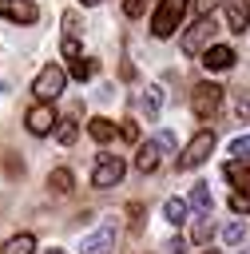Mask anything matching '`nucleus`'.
I'll use <instances>...</instances> for the list:
<instances>
[{"label":"nucleus","instance_id":"obj_16","mask_svg":"<svg viewBox=\"0 0 250 254\" xmlns=\"http://www.w3.org/2000/svg\"><path fill=\"white\" fill-rule=\"evenodd\" d=\"M187 202H190V206H194L198 214H210V206H214V198H210V187H206V183H194V187H190V198H187Z\"/></svg>","mask_w":250,"mask_h":254},{"label":"nucleus","instance_id":"obj_32","mask_svg":"<svg viewBox=\"0 0 250 254\" xmlns=\"http://www.w3.org/2000/svg\"><path fill=\"white\" fill-rule=\"evenodd\" d=\"M155 139H159V147H163V151H175V135H171V131H159Z\"/></svg>","mask_w":250,"mask_h":254},{"label":"nucleus","instance_id":"obj_12","mask_svg":"<svg viewBox=\"0 0 250 254\" xmlns=\"http://www.w3.org/2000/svg\"><path fill=\"white\" fill-rule=\"evenodd\" d=\"M246 24H250V8L242 4V0H226V28L230 32H246Z\"/></svg>","mask_w":250,"mask_h":254},{"label":"nucleus","instance_id":"obj_1","mask_svg":"<svg viewBox=\"0 0 250 254\" xmlns=\"http://www.w3.org/2000/svg\"><path fill=\"white\" fill-rule=\"evenodd\" d=\"M63 87H67V71H63V67H56V64L40 67V75L32 79V95H36V99H44V103L60 99V95H63Z\"/></svg>","mask_w":250,"mask_h":254},{"label":"nucleus","instance_id":"obj_21","mask_svg":"<svg viewBox=\"0 0 250 254\" xmlns=\"http://www.w3.org/2000/svg\"><path fill=\"white\" fill-rule=\"evenodd\" d=\"M75 135H79V127H75V115H63V119L56 123V139L67 147V143H75Z\"/></svg>","mask_w":250,"mask_h":254},{"label":"nucleus","instance_id":"obj_2","mask_svg":"<svg viewBox=\"0 0 250 254\" xmlns=\"http://www.w3.org/2000/svg\"><path fill=\"white\" fill-rule=\"evenodd\" d=\"M187 4H190V0H159V8H155V20H151V32H155L159 40L175 36L179 20L187 16Z\"/></svg>","mask_w":250,"mask_h":254},{"label":"nucleus","instance_id":"obj_3","mask_svg":"<svg viewBox=\"0 0 250 254\" xmlns=\"http://www.w3.org/2000/svg\"><path fill=\"white\" fill-rule=\"evenodd\" d=\"M210 151H214V131H198V135L183 147V155L175 159V167H179V171H194L198 163L210 159Z\"/></svg>","mask_w":250,"mask_h":254},{"label":"nucleus","instance_id":"obj_4","mask_svg":"<svg viewBox=\"0 0 250 254\" xmlns=\"http://www.w3.org/2000/svg\"><path fill=\"white\" fill-rule=\"evenodd\" d=\"M218 103H222V87H218V83L202 79V83L190 87V111H194L198 119H210V115L218 111Z\"/></svg>","mask_w":250,"mask_h":254},{"label":"nucleus","instance_id":"obj_5","mask_svg":"<svg viewBox=\"0 0 250 254\" xmlns=\"http://www.w3.org/2000/svg\"><path fill=\"white\" fill-rule=\"evenodd\" d=\"M123 175H127V163L119 155H99L95 159V171H91V187H99V190L103 187H115Z\"/></svg>","mask_w":250,"mask_h":254},{"label":"nucleus","instance_id":"obj_7","mask_svg":"<svg viewBox=\"0 0 250 254\" xmlns=\"http://www.w3.org/2000/svg\"><path fill=\"white\" fill-rule=\"evenodd\" d=\"M210 36H214V20H210V16H198V24L183 36V52H187V56L206 52V48H210Z\"/></svg>","mask_w":250,"mask_h":254},{"label":"nucleus","instance_id":"obj_26","mask_svg":"<svg viewBox=\"0 0 250 254\" xmlns=\"http://www.w3.org/2000/svg\"><path fill=\"white\" fill-rule=\"evenodd\" d=\"M60 52H63V60H79V56H83V44H79L75 36H63V44H60Z\"/></svg>","mask_w":250,"mask_h":254},{"label":"nucleus","instance_id":"obj_8","mask_svg":"<svg viewBox=\"0 0 250 254\" xmlns=\"http://www.w3.org/2000/svg\"><path fill=\"white\" fill-rule=\"evenodd\" d=\"M111 246H115V222H103L79 242V254H111Z\"/></svg>","mask_w":250,"mask_h":254},{"label":"nucleus","instance_id":"obj_6","mask_svg":"<svg viewBox=\"0 0 250 254\" xmlns=\"http://www.w3.org/2000/svg\"><path fill=\"white\" fill-rule=\"evenodd\" d=\"M24 123H28V131L36 135V139H44V135H52L56 131V111H52V103H44V99H36V107H28V115H24Z\"/></svg>","mask_w":250,"mask_h":254},{"label":"nucleus","instance_id":"obj_18","mask_svg":"<svg viewBox=\"0 0 250 254\" xmlns=\"http://www.w3.org/2000/svg\"><path fill=\"white\" fill-rule=\"evenodd\" d=\"M32 250H36V238L32 234H16V238H8L0 246V254H32Z\"/></svg>","mask_w":250,"mask_h":254},{"label":"nucleus","instance_id":"obj_28","mask_svg":"<svg viewBox=\"0 0 250 254\" xmlns=\"http://www.w3.org/2000/svg\"><path fill=\"white\" fill-rule=\"evenodd\" d=\"M147 8H151V0H123V12H127L131 20H135V16H143Z\"/></svg>","mask_w":250,"mask_h":254},{"label":"nucleus","instance_id":"obj_11","mask_svg":"<svg viewBox=\"0 0 250 254\" xmlns=\"http://www.w3.org/2000/svg\"><path fill=\"white\" fill-rule=\"evenodd\" d=\"M159 139H147V143H139V155H135V171H143V175H151L155 167H159Z\"/></svg>","mask_w":250,"mask_h":254},{"label":"nucleus","instance_id":"obj_37","mask_svg":"<svg viewBox=\"0 0 250 254\" xmlns=\"http://www.w3.org/2000/svg\"><path fill=\"white\" fill-rule=\"evenodd\" d=\"M202 254H222V250H202Z\"/></svg>","mask_w":250,"mask_h":254},{"label":"nucleus","instance_id":"obj_13","mask_svg":"<svg viewBox=\"0 0 250 254\" xmlns=\"http://www.w3.org/2000/svg\"><path fill=\"white\" fill-rule=\"evenodd\" d=\"M222 175H226L238 190H250V163H246V159H230V163L222 167Z\"/></svg>","mask_w":250,"mask_h":254},{"label":"nucleus","instance_id":"obj_17","mask_svg":"<svg viewBox=\"0 0 250 254\" xmlns=\"http://www.w3.org/2000/svg\"><path fill=\"white\" fill-rule=\"evenodd\" d=\"M187 210H190V202H183V198H167V202H163V218H167L171 226H183V222H187Z\"/></svg>","mask_w":250,"mask_h":254},{"label":"nucleus","instance_id":"obj_14","mask_svg":"<svg viewBox=\"0 0 250 254\" xmlns=\"http://www.w3.org/2000/svg\"><path fill=\"white\" fill-rule=\"evenodd\" d=\"M87 135H91L95 143H111V139H115V123H111L107 115H91V119H87Z\"/></svg>","mask_w":250,"mask_h":254},{"label":"nucleus","instance_id":"obj_15","mask_svg":"<svg viewBox=\"0 0 250 254\" xmlns=\"http://www.w3.org/2000/svg\"><path fill=\"white\" fill-rule=\"evenodd\" d=\"M48 187H52V194H71V187H75V175H71L67 167H56V171L48 175Z\"/></svg>","mask_w":250,"mask_h":254},{"label":"nucleus","instance_id":"obj_31","mask_svg":"<svg viewBox=\"0 0 250 254\" xmlns=\"http://www.w3.org/2000/svg\"><path fill=\"white\" fill-rule=\"evenodd\" d=\"M63 28H67V36H75L79 32V12H63Z\"/></svg>","mask_w":250,"mask_h":254},{"label":"nucleus","instance_id":"obj_33","mask_svg":"<svg viewBox=\"0 0 250 254\" xmlns=\"http://www.w3.org/2000/svg\"><path fill=\"white\" fill-rule=\"evenodd\" d=\"M218 4H222V0H198V4H194V8H198V16H210V12H214V8H218Z\"/></svg>","mask_w":250,"mask_h":254},{"label":"nucleus","instance_id":"obj_36","mask_svg":"<svg viewBox=\"0 0 250 254\" xmlns=\"http://www.w3.org/2000/svg\"><path fill=\"white\" fill-rule=\"evenodd\" d=\"M83 4H87V8H91V4H99V0H83Z\"/></svg>","mask_w":250,"mask_h":254},{"label":"nucleus","instance_id":"obj_34","mask_svg":"<svg viewBox=\"0 0 250 254\" xmlns=\"http://www.w3.org/2000/svg\"><path fill=\"white\" fill-rule=\"evenodd\" d=\"M167 250H171V254H187V242H183V238H171Z\"/></svg>","mask_w":250,"mask_h":254},{"label":"nucleus","instance_id":"obj_9","mask_svg":"<svg viewBox=\"0 0 250 254\" xmlns=\"http://www.w3.org/2000/svg\"><path fill=\"white\" fill-rule=\"evenodd\" d=\"M234 48H226V44H210L206 52H202V67L206 71H230L234 67Z\"/></svg>","mask_w":250,"mask_h":254},{"label":"nucleus","instance_id":"obj_27","mask_svg":"<svg viewBox=\"0 0 250 254\" xmlns=\"http://www.w3.org/2000/svg\"><path fill=\"white\" fill-rule=\"evenodd\" d=\"M230 210L234 214H250V190H234L230 194Z\"/></svg>","mask_w":250,"mask_h":254},{"label":"nucleus","instance_id":"obj_29","mask_svg":"<svg viewBox=\"0 0 250 254\" xmlns=\"http://www.w3.org/2000/svg\"><path fill=\"white\" fill-rule=\"evenodd\" d=\"M119 135H123L127 143H139V127H135V119H123V123H119Z\"/></svg>","mask_w":250,"mask_h":254},{"label":"nucleus","instance_id":"obj_10","mask_svg":"<svg viewBox=\"0 0 250 254\" xmlns=\"http://www.w3.org/2000/svg\"><path fill=\"white\" fill-rule=\"evenodd\" d=\"M0 16L12 20V24H32L40 16V8L32 0H0Z\"/></svg>","mask_w":250,"mask_h":254},{"label":"nucleus","instance_id":"obj_23","mask_svg":"<svg viewBox=\"0 0 250 254\" xmlns=\"http://www.w3.org/2000/svg\"><path fill=\"white\" fill-rule=\"evenodd\" d=\"M242 238H246V226H242V222H226V226H222V242H226V246H238Z\"/></svg>","mask_w":250,"mask_h":254},{"label":"nucleus","instance_id":"obj_35","mask_svg":"<svg viewBox=\"0 0 250 254\" xmlns=\"http://www.w3.org/2000/svg\"><path fill=\"white\" fill-rule=\"evenodd\" d=\"M48 254H63V250H56V246H52V250H48Z\"/></svg>","mask_w":250,"mask_h":254},{"label":"nucleus","instance_id":"obj_25","mask_svg":"<svg viewBox=\"0 0 250 254\" xmlns=\"http://www.w3.org/2000/svg\"><path fill=\"white\" fill-rule=\"evenodd\" d=\"M226 155H234V159H250V135H238V139H230Z\"/></svg>","mask_w":250,"mask_h":254},{"label":"nucleus","instance_id":"obj_30","mask_svg":"<svg viewBox=\"0 0 250 254\" xmlns=\"http://www.w3.org/2000/svg\"><path fill=\"white\" fill-rule=\"evenodd\" d=\"M127 214H131V230L139 234V230H143V202H131V206H127Z\"/></svg>","mask_w":250,"mask_h":254},{"label":"nucleus","instance_id":"obj_24","mask_svg":"<svg viewBox=\"0 0 250 254\" xmlns=\"http://www.w3.org/2000/svg\"><path fill=\"white\" fill-rule=\"evenodd\" d=\"M234 115H238V119H250V91H246V87L234 91Z\"/></svg>","mask_w":250,"mask_h":254},{"label":"nucleus","instance_id":"obj_22","mask_svg":"<svg viewBox=\"0 0 250 254\" xmlns=\"http://www.w3.org/2000/svg\"><path fill=\"white\" fill-rule=\"evenodd\" d=\"M210 234H214V222H210V214H198V218H194V226H190V238L202 246V242H210Z\"/></svg>","mask_w":250,"mask_h":254},{"label":"nucleus","instance_id":"obj_20","mask_svg":"<svg viewBox=\"0 0 250 254\" xmlns=\"http://www.w3.org/2000/svg\"><path fill=\"white\" fill-rule=\"evenodd\" d=\"M159 107H163V87H159V83H151V87H147V95H143V111H147V119H155V115H159Z\"/></svg>","mask_w":250,"mask_h":254},{"label":"nucleus","instance_id":"obj_19","mask_svg":"<svg viewBox=\"0 0 250 254\" xmlns=\"http://www.w3.org/2000/svg\"><path fill=\"white\" fill-rule=\"evenodd\" d=\"M95 71H99V64H95V60H83V56H79V60H71V67H67V75H71V79H79V83H83V79H91Z\"/></svg>","mask_w":250,"mask_h":254}]
</instances>
